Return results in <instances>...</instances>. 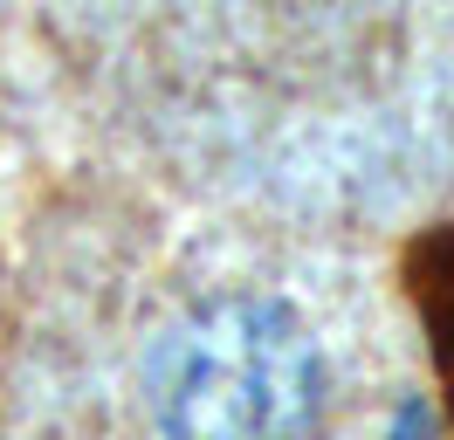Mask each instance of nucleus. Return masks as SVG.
<instances>
[{
    "label": "nucleus",
    "instance_id": "obj_1",
    "mask_svg": "<svg viewBox=\"0 0 454 440\" xmlns=\"http://www.w3.org/2000/svg\"><path fill=\"white\" fill-rule=\"evenodd\" d=\"M317 406L310 330L283 302H207L172 330L159 420L172 440H296Z\"/></svg>",
    "mask_w": 454,
    "mask_h": 440
}]
</instances>
